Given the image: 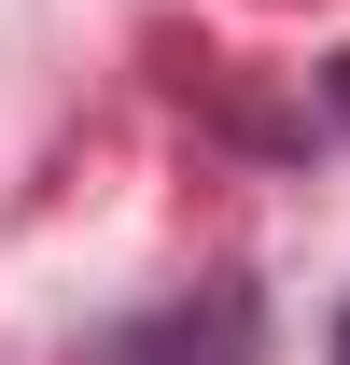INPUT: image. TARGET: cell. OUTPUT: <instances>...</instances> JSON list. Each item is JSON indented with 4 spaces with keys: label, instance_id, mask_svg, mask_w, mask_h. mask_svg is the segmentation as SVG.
Segmentation results:
<instances>
[{
    "label": "cell",
    "instance_id": "cell-1",
    "mask_svg": "<svg viewBox=\"0 0 350 365\" xmlns=\"http://www.w3.org/2000/svg\"><path fill=\"white\" fill-rule=\"evenodd\" d=\"M336 365H350V309H336Z\"/></svg>",
    "mask_w": 350,
    "mask_h": 365
}]
</instances>
